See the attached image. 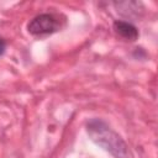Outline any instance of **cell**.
<instances>
[{
    "instance_id": "6da1fadb",
    "label": "cell",
    "mask_w": 158,
    "mask_h": 158,
    "mask_svg": "<svg viewBox=\"0 0 158 158\" xmlns=\"http://www.w3.org/2000/svg\"><path fill=\"white\" fill-rule=\"evenodd\" d=\"M85 128L90 139L115 158H133V154L123 138L102 120L91 118L86 122Z\"/></svg>"
},
{
    "instance_id": "7a4b0ae2",
    "label": "cell",
    "mask_w": 158,
    "mask_h": 158,
    "mask_svg": "<svg viewBox=\"0 0 158 158\" xmlns=\"http://www.w3.org/2000/svg\"><path fill=\"white\" fill-rule=\"evenodd\" d=\"M60 30L59 19L53 14H40L35 16L27 25V31L32 36L52 35Z\"/></svg>"
},
{
    "instance_id": "3957f363",
    "label": "cell",
    "mask_w": 158,
    "mask_h": 158,
    "mask_svg": "<svg viewBox=\"0 0 158 158\" xmlns=\"http://www.w3.org/2000/svg\"><path fill=\"white\" fill-rule=\"evenodd\" d=\"M115 33L121 37L125 41H130L133 42L138 38V31L136 28V26H133L131 22L127 21H121V20H116L112 25Z\"/></svg>"
},
{
    "instance_id": "277c9868",
    "label": "cell",
    "mask_w": 158,
    "mask_h": 158,
    "mask_svg": "<svg viewBox=\"0 0 158 158\" xmlns=\"http://www.w3.org/2000/svg\"><path fill=\"white\" fill-rule=\"evenodd\" d=\"M5 49H6V42L4 38L0 37V56H2L5 53Z\"/></svg>"
}]
</instances>
